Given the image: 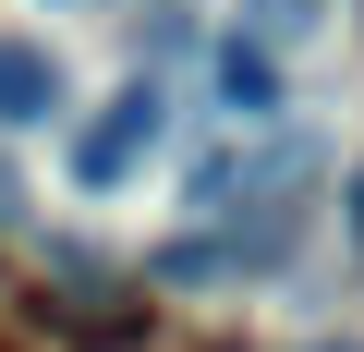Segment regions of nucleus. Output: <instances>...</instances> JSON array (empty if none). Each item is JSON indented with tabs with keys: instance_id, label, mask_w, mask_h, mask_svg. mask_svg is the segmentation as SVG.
Segmentation results:
<instances>
[{
	"instance_id": "nucleus-1",
	"label": "nucleus",
	"mask_w": 364,
	"mask_h": 352,
	"mask_svg": "<svg viewBox=\"0 0 364 352\" xmlns=\"http://www.w3.org/2000/svg\"><path fill=\"white\" fill-rule=\"evenodd\" d=\"M158 134H170V97H158V85L134 73V85H122V97H109V110H97L85 134H73V158H61V170H73V195H122L134 170L158 158Z\"/></svg>"
},
{
	"instance_id": "nucleus-2",
	"label": "nucleus",
	"mask_w": 364,
	"mask_h": 352,
	"mask_svg": "<svg viewBox=\"0 0 364 352\" xmlns=\"http://www.w3.org/2000/svg\"><path fill=\"white\" fill-rule=\"evenodd\" d=\"M73 110V73L49 37H0V134H25V122H61Z\"/></svg>"
},
{
	"instance_id": "nucleus-3",
	"label": "nucleus",
	"mask_w": 364,
	"mask_h": 352,
	"mask_svg": "<svg viewBox=\"0 0 364 352\" xmlns=\"http://www.w3.org/2000/svg\"><path fill=\"white\" fill-rule=\"evenodd\" d=\"M219 97H231L243 122H267V110H279V49H267V37H231V49H219Z\"/></svg>"
},
{
	"instance_id": "nucleus-4",
	"label": "nucleus",
	"mask_w": 364,
	"mask_h": 352,
	"mask_svg": "<svg viewBox=\"0 0 364 352\" xmlns=\"http://www.w3.org/2000/svg\"><path fill=\"white\" fill-rule=\"evenodd\" d=\"M255 37H267V49H304V37H316V0H255Z\"/></svg>"
},
{
	"instance_id": "nucleus-5",
	"label": "nucleus",
	"mask_w": 364,
	"mask_h": 352,
	"mask_svg": "<svg viewBox=\"0 0 364 352\" xmlns=\"http://www.w3.org/2000/svg\"><path fill=\"white\" fill-rule=\"evenodd\" d=\"M352 243H364V183H352Z\"/></svg>"
},
{
	"instance_id": "nucleus-6",
	"label": "nucleus",
	"mask_w": 364,
	"mask_h": 352,
	"mask_svg": "<svg viewBox=\"0 0 364 352\" xmlns=\"http://www.w3.org/2000/svg\"><path fill=\"white\" fill-rule=\"evenodd\" d=\"M304 352H352V340H304Z\"/></svg>"
}]
</instances>
